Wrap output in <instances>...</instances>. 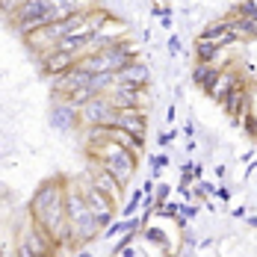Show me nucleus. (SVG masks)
<instances>
[{
    "mask_svg": "<svg viewBox=\"0 0 257 257\" xmlns=\"http://www.w3.org/2000/svg\"><path fill=\"white\" fill-rule=\"evenodd\" d=\"M239 80H242V74L236 71V65H233V62H228V65H222V68H219L216 80L210 83V89H207L204 95H207L213 103H222V101H225V95L231 92Z\"/></svg>",
    "mask_w": 257,
    "mask_h": 257,
    "instance_id": "4",
    "label": "nucleus"
},
{
    "mask_svg": "<svg viewBox=\"0 0 257 257\" xmlns=\"http://www.w3.org/2000/svg\"><path fill=\"white\" fill-rule=\"evenodd\" d=\"M245 225H248V228H254V231H257V216H245Z\"/></svg>",
    "mask_w": 257,
    "mask_h": 257,
    "instance_id": "27",
    "label": "nucleus"
},
{
    "mask_svg": "<svg viewBox=\"0 0 257 257\" xmlns=\"http://www.w3.org/2000/svg\"><path fill=\"white\" fill-rule=\"evenodd\" d=\"M219 68H222V65H216V62H192L189 83H192L195 89L207 92V89H210V83H213V80H216V74H219Z\"/></svg>",
    "mask_w": 257,
    "mask_h": 257,
    "instance_id": "10",
    "label": "nucleus"
},
{
    "mask_svg": "<svg viewBox=\"0 0 257 257\" xmlns=\"http://www.w3.org/2000/svg\"><path fill=\"white\" fill-rule=\"evenodd\" d=\"M39 59H42V71H45V74H51V77L62 74V71H68V68H71V65L77 62V56H74V53L59 51V48H53V51L42 53Z\"/></svg>",
    "mask_w": 257,
    "mask_h": 257,
    "instance_id": "8",
    "label": "nucleus"
},
{
    "mask_svg": "<svg viewBox=\"0 0 257 257\" xmlns=\"http://www.w3.org/2000/svg\"><path fill=\"white\" fill-rule=\"evenodd\" d=\"M115 124H118V127H124L127 133H133V136H139V139H145V133H148V118H145V109H139V106L118 109Z\"/></svg>",
    "mask_w": 257,
    "mask_h": 257,
    "instance_id": "7",
    "label": "nucleus"
},
{
    "mask_svg": "<svg viewBox=\"0 0 257 257\" xmlns=\"http://www.w3.org/2000/svg\"><path fill=\"white\" fill-rule=\"evenodd\" d=\"M228 30H231V15H225V18H216V21L204 24V30H201V36H198V39L210 42V39H216V36H222V33H228Z\"/></svg>",
    "mask_w": 257,
    "mask_h": 257,
    "instance_id": "13",
    "label": "nucleus"
},
{
    "mask_svg": "<svg viewBox=\"0 0 257 257\" xmlns=\"http://www.w3.org/2000/svg\"><path fill=\"white\" fill-rule=\"evenodd\" d=\"M178 118V109L175 106H169V112H166V121H175Z\"/></svg>",
    "mask_w": 257,
    "mask_h": 257,
    "instance_id": "26",
    "label": "nucleus"
},
{
    "mask_svg": "<svg viewBox=\"0 0 257 257\" xmlns=\"http://www.w3.org/2000/svg\"><path fill=\"white\" fill-rule=\"evenodd\" d=\"M180 133H183L186 139H195V136H198V127H195V121H192V118H186V121H183V127H180Z\"/></svg>",
    "mask_w": 257,
    "mask_h": 257,
    "instance_id": "19",
    "label": "nucleus"
},
{
    "mask_svg": "<svg viewBox=\"0 0 257 257\" xmlns=\"http://www.w3.org/2000/svg\"><path fill=\"white\" fill-rule=\"evenodd\" d=\"M103 136H106V139H112V142H118V145H124V148L133 151L136 157L145 151V139H139V136L127 133V130L118 127V124H106V127H103Z\"/></svg>",
    "mask_w": 257,
    "mask_h": 257,
    "instance_id": "9",
    "label": "nucleus"
},
{
    "mask_svg": "<svg viewBox=\"0 0 257 257\" xmlns=\"http://www.w3.org/2000/svg\"><path fill=\"white\" fill-rule=\"evenodd\" d=\"M225 51H219L213 42H204V39H195V48H192V62H216V65H225L219 56Z\"/></svg>",
    "mask_w": 257,
    "mask_h": 257,
    "instance_id": "11",
    "label": "nucleus"
},
{
    "mask_svg": "<svg viewBox=\"0 0 257 257\" xmlns=\"http://www.w3.org/2000/svg\"><path fill=\"white\" fill-rule=\"evenodd\" d=\"M213 198H219V201H231V189L228 186H216V195Z\"/></svg>",
    "mask_w": 257,
    "mask_h": 257,
    "instance_id": "21",
    "label": "nucleus"
},
{
    "mask_svg": "<svg viewBox=\"0 0 257 257\" xmlns=\"http://www.w3.org/2000/svg\"><path fill=\"white\" fill-rule=\"evenodd\" d=\"M231 30L239 42H257V18H231Z\"/></svg>",
    "mask_w": 257,
    "mask_h": 257,
    "instance_id": "12",
    "label": "nucleus"
},
{
    "mask_svg": "<svg viewBox=\"0 0 257 257\" xmlns=\"http://www.w3.org/2000/svg\"><path fill=\"white\" fill-rule=\"evenodd\" d=\"M48 121H51L53 130L68 133V130H74L80 124V109L71 101H56L51 106V112H48Z\"/></svg>",
    "mask_w": 257,
    "mask_h": 257,
    "instance_id": "5",
    "label": "nucleus"
},
{
    "mask_svg": "<svg viewBox=\"0 0 257 257\" xmlns=\"http://www.w3.org/2000/svg\"><path fill=\"white\" fill-rule=\"evenodd\" d=\"M86 178L92 180V183H95V186H98V189H101V192H103V195H106V198H109L115 207L124 201V183L115 178V175H109L106 169H101L98 163H92V169L86 172Z\"/></svg>",
    "mask_w": 257,
    "mask_h": 257,
    "instance_id": "3",
    "label": "nucleus"
},
{
    "mask_svg": "<svg viewBox=\"0 0 257 257\" xmlns=\"http://www.w3.org/2000/svg\"><path fill=\"white\" fill-rule=\"evenodd\" d=\"M86 151L92 157V163H98L101 169H106L109 175H115V178L121 180L124 186H127L133 175H136V166H139V157L127 151L124 145H118V142H112V139H98V142H92V145H86Z\"/></svg>",
    "mask_w": 257,
    "mask_h": 257,
    "instance_id": "1",
    "label": "nucleus"
},
{
    "mask_svg": "<svg viewBox=\"0 0 257 257\" xmlns=\"http://www.w3.org/2000/svg\"><path fill=\"white\" fill-rule=\"evenodd\" d=\"M139 207H142V189H136V192H133V198H130L127 204L121 207V216L127 219V216H133V213H136Z\"/></svg>",
    "mask_w": 257,
    "mask_h": 257,
    "instance_id": "15",
    "label": "nucleus"
},
{
    "mask_svg": "<svg viewBox=\"0 0 257 257\" xmlns=\"http://www.w3.org/2000/svg\"><path fill=\"white\" fill-rule=\"evenodd\" d=\"M115 83H121V86H133V89H139V86H151V68H148V62H142V59H130L127 65H121V68L115 71Z\"/></svg>",
    "mask_w": 257,
    "mask_h": 257,
    "instance_id": "6",
    "label": "nucleus"
},
{
    "mask_svg": "<svg viewBox=\"0 0 257 257\" xmlns=\"http://www.w3.org/2000/svg\"><path fill=\"white\" fill-rule=\"evenodd\" d=\"M142 236L148 239V242H157V245H163V251H169V239H166V233L160 231V228H145Z\"/></svg>",
    "mask_w": 257,
    "mask_h": 257,
    "instance_id": "14",
    "label": "nucleus"
},
{
    "mask_svg": "<svg viewBox=\"0 0 257 257\" xmlns=\"http://www.w3.org/2000/svg\"><path fill=\"white\" fill-rule=\"evenodd\" d=\"M95 9H98V0H74V12H80V15H89Z\"/></svg>",
    "mask_w": 257,
    "mask_h": 257,
    "instance_id": "17",
    "label": "nucleus"
},
{
    "mask_svg": "<svg viewBox=\"0 0 257 257\" xmlns=\"http://www.w3.org/2000/svg\"><path fill=\"white\" fill-rule=\"evenodd\" d=\"M175 136H178V130H163V133H160V145L169 148V145L175 142Z\"/></svg>",
    "mask_w": 257,
    "mask_h": 257,
    "instance_id": "20",
    "label": "nucleus"
},
{
    "mask_svg": "<svg viewBox=\"0 0 257 257\" xmlns=\"http://www.w3.org/2000/svg\"><path fill=\"white\" fill-rule=\"evenodd\" d=\"M77 109H80V124H115V118H118V109L106 98V92L92 95L89 101L80 103Z\"/></svg>",
    "mask_w": 257,
    "mask_h": 257,
    "instance_id": "2",
    "label": "nucleus"
},
{
    "mask_svg": "<svg viewBox=\"0 0 257 257\" xmlns=\"http://www.w3.org/2000/svg\"><path fill=\"white\" fill-rule=\"evenodd\" d=\"M213 175H216V178H225V175H228V166H216Z\"/></svg>",
    "mask_w": 257,
    "mask_h": 257,
    "instance_id": "24",
    "label": "nucleus"
},
{
    "mask_svg": "<svg viewBox=\"0 0 257 257\" xmlns=\"http://www.w3.org/2000/svg\"><path fill=\"white\" fill-rule=\"evenodd\" d=\"M169 53H172V56H178L180 53V39L178 36H169Z\"/></svg>",
    "mask_w": 257,
    "mask_h": 257,
    "instance_id": "22",
    "label": "nucleus"
},
{
    "mask_svg": "<svg viewBox=\"0 0 257 257\" xmlns=\"http://www.w3.org/2000/svg\"><path fill=\"white\" fill-rule=\"evenodd\" d=\"M160 24H163V30H172V15H163Z\"/></svg>",
    "mask_w": 257,
    "mask_h": 257,
    "instance_id": "25",
    "label": "nucleus"
},
{
    "mask_svg": "<svg viewBox=\"0 0 257 257\" xmlns=\"http://www.w3.org/2000/svg\"><path fill=\"white\" fill-rule=\"evenodd\" d=\"M169 195H172V186H169V183H163V180L154 183V201H157V204L169 201Z\"/></svg>",
    "mask_w": 257,
    "mask_h": 257,
    "instance_id": "16",
    "label": "nucleus"
},
{
    "mask_svg": "<svg viewBox=\"0 0 257 257\" xmlns=\"http://www.w3.org/2000/svg\"><path fill=\"white\" fill-rule=\"evenodd\" d=\"M231 216H233V219H245V207H233Z\"/></svg>",
    "mask_w": 257,
    "mask_h": 257,
    "instance_id": "23",
    "label": "nucleus"
},
{
    "mask_svg": "<svg viewBox=\"0 0 257 257\" xmlns=\"http://www.w3.org/2000/svg\"><path fill=\"white\" fill-rule=\"evenodd\" d=\"M169 163H172V157H169V154H160V157H154V160H151V166H154V178H160V172H163Z\"/></svg>",
    "mask_w": 257,
    "mask_h": 257,
    "instance_id": "18",
    "label": "nucleus"
}]
</instances>
